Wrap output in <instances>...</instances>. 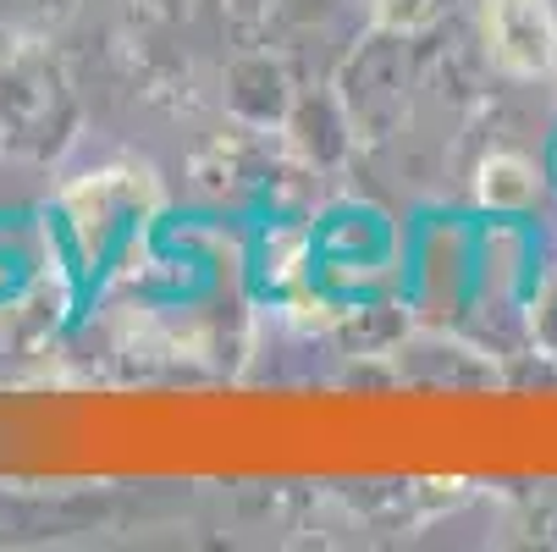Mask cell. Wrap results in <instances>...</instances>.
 Wrapping results in <instances>:
<instances>
[{"mask_svg": "<svg viewBox=\"0 0 557 552\" xmlns=\"http://www.w3.org/2000/svg\"><path fill=\"white\" fill-rule=\"evenodd\" d=\"M343 84H348L343 100H348L354 127H364L370 138L392 133L404 106H409V50H404V39H370L348 61Z\"/></svg>", "mask_w": 557, "mask_h": 552, "instance_id": "6da1fadb", "label": "cell"}, {"mask_svg": "<svg viewBox=\"0 0 557 552\" xmlns=\"http://www.w3.org/2000/svg\"><path fill=\"white\" fill-rule=\"evenodd\" d=\"M486 39H492V56L519 77L546 72L557 61V28H552L546 0H492L486 7Z\"/></svg>", "mask_w": 557, "mask_h": 552, "instance_id": "7a4b0ae2", "label": "cell"}, {"mask_svg": "<svg viewBox=\"0 0 557 552\" xmlns=\"http://www.w3.org/2000/svg\"><path fill=\"white\" fill-rule=\"evenodd\" d=\"M436 12H442V0H381L386 28H414V23H431Z\"/></svg>", "mask_w": 557, "mask_h": 552, "instance_id": "3957f363", "label": "cell"}]
</instances>
